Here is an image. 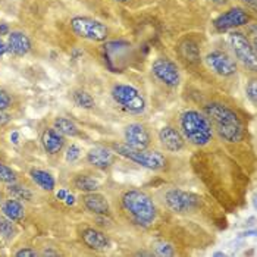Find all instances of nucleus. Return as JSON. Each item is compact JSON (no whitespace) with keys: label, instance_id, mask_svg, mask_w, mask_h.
Instances as JSON below:
<instances>
[{"label":"nucleus","instance_id":"19","mask_svg":"<svg viewBox=\"0 0 257 257\" xmlns=\"http://www.w3.org/2000/svg\"><path fill=\"white\" fill-rule=\"evenodd\" d=\"M1 213L4 218L10 219L13 222H19L25 216V209H24V204L18 198L12 197V198H7L1 204Z\"/></svg>","mask_w":257,"mask_h":257},{"label":"nucleus","instance_id":"25","mask_svg":"<svg viewBox=\"0 0 257 257\" xmlns=\"http://www.w3.org/2000/svg\"><path fill=\"white\" fill-rule=\"evenodd\" d=\"M18 234V228L13 224V221L7 219V218H0V235L6 240H12L15 238V235Z\"/></svg>","mask_w":257,"mask_h":257},{"label":"nucleus","instance_id":"15","mask_svg":"<svg viewBox=\"0 0 257 257\" xmlns=\"http://www.w3.org/2000/svg\"><path fill=\"white\" fill-rule=\"evenodd\" d=\"M87 162L97 169H107L115 162V152L109 147L97 146L87 153Z\"/></svg>","mask_w":257,"mask_h":257},{"label":"nucleus","instance_id":"35","mask_svg":"<svg viewBox=\"0 0 257 257\" xmlns=\"http://www.w3.org/2000/svg\"><path fill=\"white\" fill-rule=\"evenodd\" d=\"M10 141H12L13 144H18V143H19V134H18L16 131H13V132L10 134Z\"/></svg>","mask_w":257,"mask_h":257},{"label":"nucleus","instance_id":"20","mask_svg":"<svg viewBox=\"0 0 257 257\" xmlns=\"http://www.w3.org/2000/svg\"><path fill=\"white\" fill-rule=\"evenodd\" d=\"M30 176H31L32 182L44 191H53L56 187V181H55L53 175L43 169H31Z\"/></svg>","mask_w":257,"mask_h":257},{"label":"nucleus","instance_id":"14","mask_svg":"<svg viewBox=\"0 0 257 257\" xmlns=\"http://www.w3.org/2000/svg\"><path fill=\"white\" fill-rule=\"evenodd\" d=\"M81 240L88 249L96 252H106L112 247V240L109 238V235H106L103 231H98L96 228L83 229Z\"/></svg>","mask_w":257,"mask_h":257},{"label":"nucleus","instance_id":"42","mask_svg":"<svg viewBox=\"0 0 257 257\" xmlns=\"http://www.w3.org/2000/svg\"><path fill=\"white\" fill-rule=\"evenodd\" d=\"M113 1H116V3H125V1H128V0H113Z\"/></svg>","mask_w":257,"mask_h":257},{"label":"nucleus","instance_id":"13","mask_svg":"<svg viewBox=\"0 0 257 257\" xmlns=\"http://www.w3.org/2000/svg\"><path fill=\"white\" fill-rule=\"evenodd\" d=\"M159 141L162 147L169 153H178L185 146V138L181 131L171 125H166L159 131Z\"/></svg>","mask_w":257,"mask_h":257},{"label":"nucleus","instance_id":"1","mask_svg":"<svg viewBox=\"0 0 257 257\" xmlns=\"http://www.w3.org/2000/svg\"><path fill=\"white\" fill-rule=\"evenodd\" d=\"M204 115L207 116L213 132L226 143H240L244 138V125L240 116L222 103H209L204 107Z\"/></svg>","mask_w":257,"mask_h":257},{"label":"nucleus","instance_id":"33","mask_svg":"<svg viewBox=\"0 0 257 257\" xmlns=\"http://www.w3.org/2000/svg\"><path fill=\"white\" fill-rule=\"evenodd\" d=\"M9 122H10V116L6 115L4 112H0V127H3V125H6Z\"/></svg>","mask_w":257,"mask_h":257},{"label":"nucleus","instance_id":"5","mask_svg":"<svg viewBox=\"0 0 257 257\" xmlns=\"http://www.w3.org/2000/svg\"><path fill=\"white\" fill-rule=\"evenodd\" d=\"M110 96L121 109L131 115H141L146 110L147 103L144 96L129 84H115L110 90Z\"/></svg>","mask_w":257,"mask_h":257},{"label":"nucleus","instance_id":"3","mask_svg":"<svg viewBox=\"0 0 257 257\" xmlns=\"http://www.w3.org/2000/svg\"><path fill=\"white\" fill-rule=\"evenodd\" d=\"M181 134L184 135L185 141L197 147L207 146L213 138V128L207 119V116L198 110H185L179 119Z\"/></svg>","mask_w":257,"mask_h":257},{"label":"nucleus","instance_id":"17","mask_svg":"<svg viewBox=\"0 0 257 257\" xmlns=\"http://www.w3.org/2000/svg\"><path fill=\"white\" fill-rule=\"evenodd\" d=\"M41 144L46 153L53 156V155H58L64 149L65 138L59 131H56L55 128H47L41 134Z\"/></svg>","mask_w":257,"mask_h":257},{"label":"nucleus","instance_id":"8","mask_svg":"<svg viewBox=\"0 0 257 257\" xmlns=\"http://www.w3.org/2000/svg\"><path fill=\"white\" fill-rule=\"evenodd\" d=\"M228 43H229L235 58L238 59V62H241L246 68H249L252 71H256V50H255V46L250 43V40L244 34L238 31L229 32Z\"/></svg>","mask_w":257,"mask_h":257},{"label":"nucleus","instance_id":"7","mask_svg":"<svg viewBox=\"0 0 257 257\" xmlns=\"http://www.w3.org/2000/svg\"><path fill=\"white\" fill-rule=\"evenodd\" d=\"M71 28L80 38L90 41H104L109 37L107 27L94 18L88 16H75L71 19Z\"/></svg>","mask_w":257,"mask_h":257},{"label":"nucleus","instance_id":"27","mask_svg":"<svg viewBox=\"0 0 257 257\" xmlns=\"http://www.w3.org/2000/svg\"><path fill=\"white\" fill-rule=\"evenodd\" d=\"M153 249H155V253H156L158 256H175V255H176V252H175V249L172 247V244H169V243H166V241H159V243H156Z\"/></svg>","mask_w":257,"mask_h":257},{"label":"nucleus","instance_id":"23","mask_svg":"<svg viewBox=\"0 0 257 257\" xmlns=\"http://www.w3.org/2000/svg\"><path fill=\"white\" fill-rule=\"evenodd\" d=\"M181 53L182 56L187 59V61H191V62H198L200 61V50L197 47V44L194 41H184L181 44Z\"/></svg>","mask_w":257,"mask_h":257},{"label":"nucleus","instance_id":"36","mask_svg":"<svg viewBox=\"0 0 257 257\" xmlns=\"http://www.w3.org/2000/svg\"><path fill=\"white\" fill-rule=\"evenodd\" d=\"M9 34V27H7V24H0V35H7Z\"/></svg>","mask_w":257,"mask_h":257},{"label":"nucleus","instance_id":"26","mask_svg":"<svg viewBox=\"0 0 257 257\" xmlns=\"http://www.w3.org/2000/svg\"><path fill=\"white\" fill-rule=\"evenodd\" d=\"M7 191L12 194L13 198H18V200H31L32 198V194L28 188L19 187L15 182H10L7 185Z\"/></svg>","mask_w":257,"mask_h":257},{"label":"nucleus","instance_id":"31","mask_svg":"<svg viewBox=\"0 0 257 257\" xmlns=\"http://www.w3.org/2000/svg\"><path fill=\"white\" fill-rule=\"evenodd\" d=\"M10 103H12L10 96H9L4 90L0 88V112H4V110L10 106Z\"/></svg>","mask_w":257,"mask_h":257},{"label":"nucleus","instance_id":"30","mask_svg":"<svg viewBox=\"0 0 257 257\" xmlns=\"http://www.w3.org/2000/svg\"><path fill=\"white\" fill-rule=\"evenodd\" d=\"M246 94H247V98L253 103V104H256L257 103V81L253 78V80H250V83L247 84V87H246Z\"/></svg>","mask_w":257,"mask_h":257},{"label":"nucleus","instance_id":"40","mask_svg":"<svg viewBox=\"0 0 257 257\" xmlns=\"http://www.w3.org/2000/svg\"><path fill=\"white\" fill-rule=\"evenodd\" d=\"M210 1L215 3V4H225L228 0H210Z\"/></svg>","mask_w":257,"mask_h":257},{"label":"nucleus","instance_id":"37","mask_svg":"<svg viewBox=\"0 0 257 257\" xmlns=\"http://www.w3.org/2000/svg\"><path fill=\"white\" fill-rule=\"evenodd\" d=\"M66 194H68V190H65V188H62V190H59V191H58V194H56V197H58L59 200H65Z\"/></svg>","mask_w":257,"mask_h":257},{"label":"nucleus","instance_id":"32","mask_svg":"<svg viewBox=\"0 0 257 257\" xmlns=\"http://www.w3.org/2000/svg\"><path fill=\"white\" fill-rule=\"evenodd\" d=\"M38 253L32 249H22L19 252H16V257H37Z\"/></svg>","mask_w":257,"mask_h":257},{"label":"nucleus","instance_id":"2","mask_svg":"<svg viewBox=\"0 0 257 257\" xmlns=\"http://www.w3.org/2000/svg\"><path fill=\"white\" fill-rule=\"evenodd\" d=\"M122 207L131 221L138 226L153 225L158 218V207L153 198L141 190H128L121 197Z\"/></svg>","mask_w":257,"mask_h":257},{"label":"nucleus","instance_id":"16","mask_svg":"<svg viewBox=\"0 0 257 257\" xmlns=\"http://www.w3.org/2000/svg\"><path fill=\"white\" fill-rule=\"evenodd\" d=\"M7 52L15 56H25L31 50V40L22 31H12L7 34Z\"/></svg>","mask_w":257,"mask_h":257},{"label":"nucleus","instance_id":"6","mask_svg":"<svg viewBox=\"0 0 257 257\" xmlns=\"http://www.w3.org/2000/svg\"><path fill=\"white\" fill-rule=\"evenodd\" d=\"M165 203L173 213L185 215L197 210L201 204V198L197 194L184 191L179 188H171L165 193Z\"/></svg>","mask_w":257,"mask_h":257},{"label":"nucleus","instance_id":"22","mask_svg":"<svg viewBox=\"0 0 257 257\" xmlns=\"http://www.w3.org/2000/svg\"><path fill=\"white\" fill-rule=\"evenodd\" d=\"M55 129L59 131L62 135H68V137H75L80 134V129L77 127V124L65 116H59L55 119Z\"/></svg>","mask_w":257,"mask_h":257},{"label":"nucleus","instance_id":"21","mask_svg":"<svg viewBox=\"0 0 257 257\" xmlns=\"http://www.w3.org/2000/svg\"><path fill=\"white\" fill-rule=\"evenodd\" d=\"M74 187L78 190V191H83V193H93L97 191L100 188V182L91 178V176H87V175H80L74 179Z\"/></svg>","mask_w":257,"mask_h":257},{"label":"nucleus","instance_id":"18","mask_svg":"<svg viewBox=\"0 0 257 257\" xmlns=\"http://www.w3.org/2000/svg\"><path fill=\"white\" fill-rule=\"evenodd\" d=\"M83 201H84V206L87 207V210H90L94 215H107L110 210V206H109L106 195L97 193V191L86 193Z\"/></svg>","mask_w":257,"mask_h":257},{"label":"nucleus","instance_id":"12","mask_svg":"<svg viewBox=\"0 0 257 257\" xmlns=\"http://www.w3.org/2000/svg\"><path fill=\"white\" fill-rule=\"evenodd\" d=\"M124 140L129 149H134V150H147L152 143L149 129L140 122H132L125 127Z\"/></svg>","mask_w":257,"mask_h":257},{"label":"nucleus","instance_id":"28","mask_svg":"<svg viewBox=\"0 0 257 257\" xmlns=\"http://www.w3.org/2000/svg\"><path fill=\"white\" fill-rule=\"evenodd\" d=\"M16 181V173L12 171V168L6 166L4 163H0V182L10 184Z\"/></svg>","mask_w":257,"mask_h":257},{"label":"nucleus","instance_id":"38","mask_svg":"<svg viewBox=\"0 0 257 257\" xmlns=\"http://www.w3.org/2000/svg\"><path fill=\"white\" fill-rule=\"evenodd\" d=\"M6 52H7V46H6V43H3V41L0 40V56H3Z\"/></svg>","mask_w":257,"mask_h":257},{"label":"nucleus","instance_id":"39","mask_svg":"<svg viewBox=\"0 0 257 257\" xmlns=\"http://www.w3.org/2000/svg\"><path fill=\"white\" fill-rule=\"evenodd\" d=\"M247 6H250V7H253V9H256V3L257 0H243Z\"/></svg>","mask_w":257,"mask_h":257},{"label":"nucleus","instance_id":"41","mask_svg":"<svg viewBox=\"0 0 257 257\" xmlns=\"http://www.w3.org/2000/svg\"><path fill=\"white\" fill-rule=\"evenodd\" d=\"M56 255H58V253H55V252H47V250L43 253V256H56Z\"/></svg>","mask_w":257,"mask_h":257},{"label":"nucleus","instance_id":"29","mask_svg":"<svg viewBox=\"0 0 257 257\" xmlns=\"http://www.w3.org/2000/svg\"><path fill=\"white\" fill-rule=\"evenodd\" d=\"M81 153L83 152H81V149L77 144H71L68 147V150H66L65 159H66V162H69V163H74V162H77L81 158Z\"/></svg>","mask_w":257,"mask_h":257},{"label":"nucleus","instance_id":"4","mask_svg":"<svg viewBox=\"0 0 257 257\" xmlns=\"http://www.w3.org/2000/svg\"><path fill=\"white\" fill-rule=\"evenodd\" d=\"M113 152L128 161L134 162L146 169H150V171H161L166 166L168 159L166 156L158 152V150H134V149H129L125 143H116L112 146Z\"/></svg>","mask_w":257,"mask_h":257},{"label":"nucleus","instance_id":"43","mask_svg":"<svg viewBox=\"0 0 257 257\" xmlns=\"http://www.w3.org/2000/svg\"><path fill=\"white\" fill-rule=\"evenodd\" d=\"M215 256H225V253H221L219 252V253H215Z\"/></svg>","mask_w":257,"mask_h":257},{"label":"nucleus","instance_id":"10","mask_svg":"<svg viewBox=\"0 0 257 257\" xmlns=\"http://www.w3.org/2000/svg\"><path fill=\"white\" fill-rule=\"evenodd\" d=\"M204 62L213 74H216L219 77L229 78L237 74L235 61L222 50H213V52L207 53L204 58Z\"/></svg>","mask_w":257,"mask_h":257},{"label":"nucleus","instance_id":"34","mask_svg":"<svg viewBox=\"0 0 257 257\" xmlns=\"http://www.w3.org/2000/svg\"><path fill=\"white\" fill-rule=\"evenodd\" d=\"M64 201L66 203V204H68V206H74V204H75V195L68 191V194H66V197H65Z\"/></svg>","mask_w":257,"mask_h":257},{"label":"nucleus","instance_id":"11","mask_svg":"<svg viewBox=\"0 0 257 257\" xmlns=\"http://www.w3.org/2000/svg\"><path fill=\"white\" fill-rule=\"evenodd\" d=\"M252 16L247 13L246 9L243 7H231L226 12L221 13L215 21H213V27L216 28V31H229L238 27H244L250 22Z\"/></svg>","mask_w":257,"mask_h":257},{"label":"nucleus","instance_id":"24","mask_svg":"<svg viewBox=\"0 0 257 257\" xmlns=\"http://www.w3.org/2000/svg\"><path fill=\"white\" fill-rule=\"evenodd\" d=\"M72 97H74L75 104L80 106V107H83V109H93L94 104H96L93 96H91L90 93L84 91V90H77V91H74Z\"/></svg>","mask_w":257,"mask_h":257},{"label":"nucleus","instance_id":"9","mask_svg":"<svg viewBox=\"0 0 257 257\" xmlns=\"http://www.w3.org/2000/svg\"><path fill=\"white\" fill-rule=\"evenodd\" d=\"M152 74L166 87H178L181 84V72L176 64L168 58H158L152 64Z\"/></svg>","mask_w":257,"mask_h":257}]
</instances>
